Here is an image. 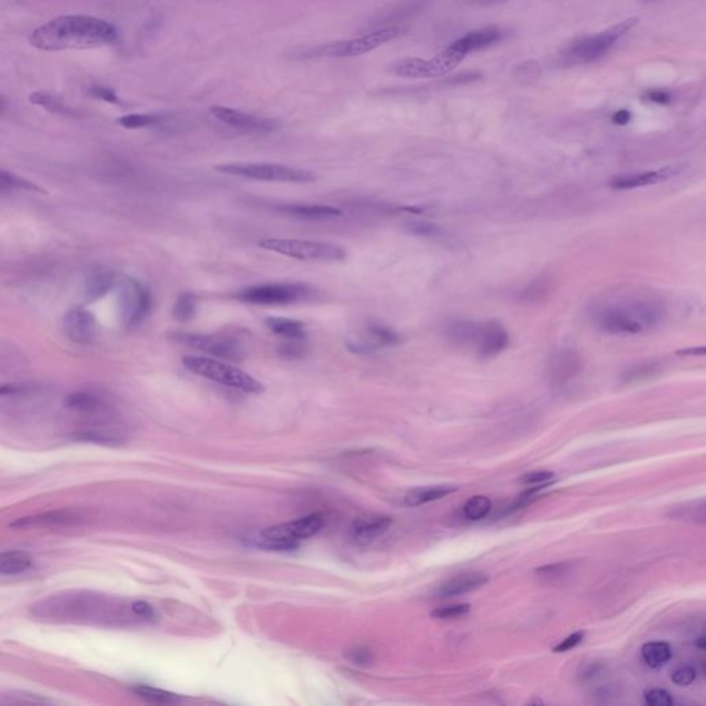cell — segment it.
I'll list each match as a JSON object with an SVG mask.
<instances>
[{"instance_id":"obj_54","label":"cell","mask_w":706,"mask_h":706,"mask_svg":"<svg viewBox=\"0 0 706 706\" xmlns=\"http://www.w3.org/2000/svg\"><path fill=\"white\" fill-rule=\"evenodd\" d=\"M630 118H632V115H630V112H629V111H626V109H620V111H617V112L611 116V121H612L614 124H617V126H625V124H627V123L630 121Z\"/></svg>"},{"instance_id":"obj_34","label":"cell","mask_w":706,"mask_h":706,"mask_svg":"<svg viewBox=\"0 0 706 706\" xmlns=\"http://www.w3.org/2000/svg\"><path fill=\"white\" fill-rule=\"evenodd\" d=\"M20 191H41L32 182L26 181L19 176L0 170V195H9Z\"/></svg>"},{"instance_id":"obj_46","label":"cell","mask_w":706,"mask_h":706,"mask_svg":"<svg viewBox=\"0 0 706 706\" xmlns=\"http://www.w3.org/2000/svg\"><path fill=\"white\" fill-rule=\"evenodd\" d=\"M555 478L553 472L549 470H535L525 473V476L520 479V482L525 485H546Z\"/></svg>"},{"instance_id":"obj_52","label":"cell","mask_w":706,"mask_h":706,"mask_svg":"<svg viewBox=\"0 0 706 706\" xmlns=\"http://www.w3.org/2000/svg\"><path fill=\"white\" fill-rule=\"evenodd\" d=\"M645 99L648 101L660 104V105H666L672 100L670 94L664 90H650V91H647Z\"/></svg>"},{"instance_id":"obj_6","label":"cell","mask_w":706,"mask_h":706,"mask_svg":"<svg viewBox=\"0 0 706 706\" xmlns=\"http://www.w3.org/2000/svg\"><path fill=\"white\" fill-rule=\"evenodd\" d=\"M263 250L278 253L300 261H321L337 263L346 257V251L341 246L333 243L301 241V239H279L266 238L258 242Z\"/></svg>"},{"instance_id":"obj_3","label":"cell","mask_w":706,"mask_h":706,"mask_svg":"<svg viewBox=\"0 0 706 706\" xmlns=\"http://www.w3.org/2000/svg\"><path fill=\"white\" fill-rule=\"evenodd\" d=\"M661 309L651 301H622L600 306L595 313L599 328L608 334H642L661 321Z\"/></svg>"},{"instance_id":"obj_15","label":"cell","mask_w":706,"mask_h":706,"mask_svg":"<svg viewBox=\"0 0 706 706\" xmlns=\"http://www.w3.org/2000/svg\"><path fill=\"white\" fill-rule=\"evenodd\" d=\"M210 111L223 124L231 126V127L241 130V131H250V133L251 131H254V133L261 131L263 133V131H272L276 127V123L273 121L260 118L256 115H250V114L236 111L232 108H226V106H213Z\"/></svg>"},{"instance_id":"obj_29","label":"cell","mask_w":706,"mask_h":706,"mask_svg":"<svg viewBox=\"0 0 706 706\" xmlns=\"http://www.w3.org/2000/svg\"><path fill=\"white\" fill-rule=\"evenodd\" d=\"M116 284V278L114 272L109 271H99L87 281L86 284V296L89 300H99L106 296Z\"/></svg>"},{"instance_id":"obj_18","label":"cell","mask_w":706,"mask_h":706,"mask_svg":"<svg viewBox=\"0 0 706 706\" xmlns=\"http://www.w3.org/2000/svg\"><path fill=\"white\" fill-rule=\"evenodd\" d=\"M400 343V336L383 324H368L365 328V337L360 341H351L349 349L356 353H370L378 348L395 346Z\"/></svg>"},{"instance_id":"obj_23","label":"cell","mask_w":706,"mask_h":706,"mask_svg":"<svg viewBox=\"0 0 706 706\" xmlns=\"http://www.w3.org/2000/svg\"><path fill=\"white\" fill-rule=\"evenodd\" d=\"M457 490H458V487L450 485H429V487L413 488L404 495V504L407 506H421V505L428 504V503H433V501L445 498L447 495L455 493Z\"/></svg>"},{"instance_id":"obj_50","label":"cell","mask_w":706,"mask_h":706,"mask_svg":"<svg viewBox=\"0 0 706 706\" xmlns=\"http://www.w3.org/2000/svg\"><path fill=\"white\" fill-rule=\"evenodd\" d=\"M305 348L306 346L303 345V341H287V343L281 346V353L288 359H296L303 356Z\"/></svg>"},{"instance_id":"obj_48","label":"cell","mask_w":706,"mask_h":706,"mask_svg":"<svg viewBox=\"0 0 706 706\" xmlns=\"http://www.w3.org/2000/svg\"><path fill=\"white\" fill-rule=\"evenodd\" d=\"M584 637H585V633L583 630L575 632V633L567 636L560 643H558L556 646L553 647V651L555 652H565V651L578 646L584 640Z\"/></svg>"},{"instance_id":"obj_16","label":"cell","mask_w":706,"mask_h":706,"mask_svg":"<svg viewBox=\"0 0 706 706\" xmlns=\"http://www.w3.org/2000/svg\"><path fill=\"white\" fill-rule=\"evenodd\" d=\"M392 525V519L381 515L358 518L349 527V540L355 545L365 546L383 535Z\"/></svg>"},{"instance_id":"obj_20","label":"cell","mask_w":706,"mask_h":706,"mask_svg":"<svg viewBox=\"0 0 706 706\" xmlns=\"http://www.w3.org/2000/svg\"><path fill=\"white\" fill-rule=\"evenodd\" d=\"M503 36H504V34L501 32V29H498L495 26H488V28H482V29L466 34L458 41H454L451 44V47L455 49L457 51L463 53L466 57L472 51L482 50V49H485L488 46H493V44L503 41Z\"/></svg>"},{"instance_id":"obj_36","label":"cell","mask_w":706,"mask_h":706,"mask_svg":"<svg viewBox=\"0 0 706 706\" xmlns=\"http://www.w3.org/2000/svg\"><path fill=\"white\" fill-rule=\"evenodd\" d=\"M661 371L660 364L655 362H646V363L637 364L630 368H627L622 374V381L626 383H640L648 378H652L655 374Z\"/></svg>"},{"instance_id":"obj_28","label":"cell","mask_w":706,"mask_h":706,"mask_svg":"<svg viewBox=\"0 0 706 706\" xmlns=\"http://www.w3.org/2000/svg\"><path fill=\"white\" fill-rule=\"evenodd\" d=\"M34 565V559L24 550H7L0 553V574L19 575Z\"/></svg>"},{"instance_id":"obj_58","label":"cell","mask_w":706,"mask_h":706,"mask_svg":"<svg viewBox=\"0 0 706 706\" xmlns=\"http://www.w3.org/2000/svg\"><path fill=\"white\" fill-rule=\"evenodd\" d=\"M4 108H6V102H4V100L0 97V112H1Z\"/></svg>"},{"instance_id":"obj_37","label":"cell","mask_w":706,"mask_h":706,"mask_svg":"<svg viewBox=\"0 0 706 706\" xmlns=\"http://www.w3.org/2000/svg\"><path fill=\"white\" fill-rule=\"evenodd\" d=\"M491 500L485 495H475L464 505V516L468 520H480L491 510Z\"/></svg>"},{"instance_id":"obj_40","label":"cell","mask_w":706,"mask_h":706,"mask_svg":"<svg viewBox=\"0 0 706 706\" xmlns=\"http://www.w3.org/2000/svg\"><path fill=\"white\" fill-rule=\"evenodd\" d=\"M470 611L469 605H451L438 607L432 611V617L436 620H453V618H460L464 617Z\"/></svg>"},{"instance_id":"obj_41","label":"cell","mask_w":706,"mask_h":706,"mask_svg":"<svg viewBox=\"0 0 706 706\" xmlns=\"http://www.w3.org/2000/svg\"><path fill=\"white\" fill-rule=\"evenodd\" d=\"M573 562H562V563H553V565H543L537 568V574L546 580H556L562 578L565 574H568L573 570Z\"/></svg>"},{"instance_id":"obj_5","label":"cell","mask_w":706,"mask_h":706,"mask_svg":"<svg viewBox=\"0 0 706 706\" xmlns=\"http://www.w3.org/2000/svg\"><path fill=\"white\" fill-rule=\"evenodd\" d=\"M216 171L233 177H242L257 181L286 182V183H309L315 181L316 176L311 170L291 167L275 163H229L218 164Z\"/></svg>"},{"instance_id":"obj_55","label":"cell","mask_w":706,"mask_h":706,"mask_svg":"<svg viewBox=\"0 0 706 706\" xmlns=\"http://www.w3.org/2000/svg\"><path fill=\"white\" fill-rule=\"evenodd\" d=\"M479 74H465V75H458L453 79H448L447 83H451V84H455V83H465V81H472L475 79H478Z\"/></svg>"},{"instance_id":"obj_7","label":"cell","mask_w":706,"mask_h":706,"mask_svg":"<svg viewBox=\"0 0 706 706\" xmlns=\"http://www.w3.org/2000/svg\"><path fill=\"white\" fill-rule=\"evenodd\" d=\"M324 525V516L312 513L282 525H271L260 533V544L266 549L288 550L298 543L316 535Z\"/></svg>"},{"instance_id":"obj_1","label":"cell","mask_w":706,"mask_h":706,"mask_svg":"<svg viewBox=\"0 0 706 706\" xmlns=\"http://www.w3.org/2000/svg\"><path fill=\"white\" fill-rule=\"evenodd\" d=\"M32 614L41 620L72 624L126 625L141 621L133 611L131 603L121 599L87 590H68L51 595L32 605Z\"/></svg>"},{"instance_id":"obj_22","label":"cell","mask_w":706,"mask_h":706,"mask_svg":"<svg viewBox=\"0 0 706 706\" xmlns=\"http://www.w3.org/2000/svg\"><path fill=\"white\" fill-rule=\"evenodd\" d=\"M78 522V516L71 512H46L35 516L21 518L14 522L11 527L14 528H32V527H54V525H72Z\"/></svg>"},{"instance_id":"obj_38","label":"cell","mask_w":706,"mask_h":706,"mask_svg":"<svg viewBox=\"0 0 706 706\" xmlns=\"http://www.w3.org/2000/svg\"><path fill=\"white\" fill-rule=\"evenodd\" d=\"M162 121L161 115H153V114H130L124 115L118 119V123L121 127L128 128V130H137L149 126H155Z\"/></svg>"},{"instance_id":"obj_13","label":"cell","mask_w":706,"mask_h":706,"mask_svg":"<svg viewBox=\"0 0 706 706\" xmlns=\"http://www.w3.org/2000/svg\"><path fill=\"white\" fill-rule=\"evenodd\" d=\"M62 328L71 341L81 345L94 343L100 337V324L97 319L91 312L81 308L72 309L65 315Z\"/></svg>"},{"instance_id":"obj_49","label":"cell","mask_w":706,"mask_h":706,"mask_svg":"<svg viewBox=\"0 0 706 706\" xmlns=\"http://www.w3.org/2000/svg\"><path fill=\"white\" fill-rule=\"evenodd\" d=\"M548 290H549L548 283L545 282L544 279H541V281H537V282L533 283L531 286H528V288L525 290L523 297H525L527 301L540 300L543 294L548 293Z\"/></svg>"},{"instance_id":"obj_57","label":"cell","mask_w":706,"mask_h":706,"mask_svg":"<svg viewBox=\"0 0 706 706\" xmlns=\"http://www.w3.org/2000/svg\"><path fill=\"white\" fill-rule=\"evenodd\" d=\"M705 636H700L697 640H695V646L698 647L700 650H705Z\"/></svg>"},{"instance_id":"obj_10","label":"cell","mask_w":706,"mask_h":706,"mask_svg":"<svg viewBox=\"0 0 706 706\" xmlns=\"http://www.w3.org/2000/svg\"><path fill=\"white\" fill-rule=\"evenodd\" d=\"M313 290L303 283H269L246 287L235 294V298L253 305H288L306 301Z\"/></svg>"},{"instance_id":"obj_25","label":"cell","mask_w":706,"mask_h":706,"mask_svg":"<svg viewBox=\"0 0 706 706\" xmlns=\"http://www.w3.org/2000/svg\"><path fill=\"white\" fill-rule=\"evenodd\" d=\"M266 327L278 337L286 341H303L306 338L305 324L288 318H268L265 319Z\"/></svg>"},{"instance_id":"obj_2","label":"cell","mask_w":706,"mask_h":706,"mask_svg":"<svg viewBox=\"0 0 706 706\" xmlns=\"http://www.w3.org/2000/svg\"><path fill=\"white\" fill-rule=\"evenodd\" d=\"M118 41L116 28L108 21L90 16H62L36 28L29 43L44 51L91 49Z\"/></svg>"},{"instance_id":"obj_35","label":"cell","mask_w":706,"mask_h":706,"mask_svg":"<svg viewBox=\"0 0 706 706\" xmlns=\"http://www.w3.org/2000/svg\"><path fill=\"white\" fill-rule=\"evenodd\" d=\"M29 101L38 106H41L44 108L46 111L51 112V114H57V115H74V111L69 109L64 102L61 101L60 99L51 96L50 93H44V91H36V93H32L29 96Z\"/></svg>"},{"instance_id":"obj_51","label":"cell","mask_w":706,"mask_h":706,"mask_svg":"<svg viewBox=\"0 0 706 706\" xmlns=\"http://www.w3.org/2000/svg\"><path fill=\"white\" fill-rule=\"evenodd\" d=\"M29 389L24 385L16 383H3L0 385V396H20L28 393Z\"/></svg>"},{"instance_id":"obj_43","label":"cell","mask_w":706,"mask_h":706,"mask_svg":"<svg viewBox=\"0 0 706 706\" xmlns=\"http://www.w3.org/2000/svg\"><path fill=\"white\" fill-rule=\"evenodd\" d=\"M697 669L694 666L683 665L673 670L672 680L677 686H690L697 679Z\"/></svg>"},{"instance_id":"obj_45","label":"cell","mask_w":706,"mask_h":706,"mask_svg":"<svg viewBox=\"0 0 706 706\" xmlns=\"http://www.w3.org/2000/svg\"><path fill=\"white\" fill-rule=\"evenodd\" d=\"M131 608H133L134 614L141 620L142 622H152L158 617L156 610L152 605H149V603L143 602V600H136V602H133L131 603Z\"/></svg>"},{"instance_id":"obj_30","label":"cell","mask_w":706,"mask_h":706,"mask_svg":"<svg viewBox=\"0 0 706 706\" xmlns=\"http://www.w3.org/2000/svg\"><path fill=\"white\" fill-rule=\"evenodd\" d=\"M389 71L403 78H411V79L428 78V60L408 57L390 64Z\"/></svg>"},{"instance_id":"obj_47","label":"cell","mask_w":706,"mask_h":706,"mask_svg":"<svg viewBox=\"0 0 706 706\" xmlns=\"http://www.w3.org/2000/svg\"><path fill=\"white\" fill-rule=\"evenodd\" d=\"M90 94L99 100H102V101L109 102V104H121V99L118 97V94L109 89V87H105V86H100V84H93L90 89H89Z\"/></svg>"},{"instance_id":"obj_26","label":"cell","mask_w":706,"mask_h":706,"mask_svg":"<svg viewBox=\"0 0 706 706\" xmlns=\"http://www.w3.org/2000/svg\"><path fill=\"white\" fill-rule=\"evenodd\" d=\"M463 53L457 51L451 46H448L442 53L435 56L432 60H428V78H439L453 71L458 64L464 61Z\"/></svg>"},{"instance_id":"obj_17","label":"cell","mask_w":706,"mask_h":706,"mask_svg":"<svg viewBox=\"0 0 706 706\" xmlns=\"http://www.w3.org/2000/svg\"><path fill=\"white\" fill-rule=\"evenodd\" d=\"M276 210L287 217L305 221H326L343 217V210L327 204L308 203H284L276 206Z\"/></svg>"},{"instance_id":"obj_24","label":"cell","mask_w":706,"mask_h":706,"mask_svg":"<svg viewBox=\"0 0 706 706\" xmlns=\"http://www.w3.org/2000/svg\"><path fill=\"white\" fill-rule=\"evenodd\" d=\"M509 343V336L504 327L497 323H485V334L478 351L483 356H494L503 352Z\"/></svg>"},{"instance_id":"obj_31","label":"cell","mask_w":706,"mask_h":706,"mask_svg":"<svg viewBox=\"0 0 706 706\" xmlns=\"http://www.w3.org/2000/svg\"><path fill=\"white\" fill-rule=\"evenodd\" d=\"M642 657L647 666L658 669L672 658V648L665 642H651L642 647Z\"/></svg>"},{"instance_id":"obj_12","label":"cell","mask_w":706,"mask_h":706,"mask_svg":"<svg viewBox=\"0 0 706 706\" xmlns=\"http://www.w3.org/2000/svg\"><path fill=\"white\" fill-rule=\"evenodd\" d=\"M119 312L126 327H136L151 312V294L136 279L126 278L119 283Z\"/></svg>"},{"instance_id":"obj_56","label":"cell","mask_w":706,"mask_h":706,"mask_svg":"<svg viewBox=\"0 0 706 706\" xmlns=\"http://www.w3.org/2000/svg\"><path fill=\"white\" fill-rule=\"evenodd\" d=\"M468 3L478 4V6H495L500 3H504L506 0H466Z\"/></svg>"},{"instance_id":"obj_32","label":"cell","mask_w":706,"mask_h":706,"mask_svg":"<svg viewBox=\"0 0 706 706\" xmlns=\"http://www.w3.org/2000/svg\"><path fill=\"white\" fill-rule=\"evenodd\" d=\"M131 690L138 697H141V698L149 701V702H153V704L173 705V704H180L182 701V698L178 694H174V692H170V691H166V690H161V688H156V687L138 685V686L133 687Z\"/></svg>"},{"instance_id":"obj_19","label":"cell","mask_w":706,"mask_h":706,"mask_svg":"<svg viewBox=\"0 0 706 706\" xmlns=\"http://www.w3.org/2000/svg\"><path fill=\"white\" fill-rule=\"evenodd\" d=\"M64 404L66 408L84 415H104L112 413L111 403L105 398H102L101 395L90 390H79L71 393L65 398Z\"/></svg>"},{"instance_id":"obj_11","label":"cell","mask_w":706,"mask_h":706,"mask_svg":"<svg viewBox=\"0 0 706 706\" xmlns=\"http://www.w3.org/2000/svg\"><path fill=\"white\" fill-rule=\"evenodd\" d=\"M400 34H402V28L399 26L395 25L383 26L351 41H337V43L321 46L315 50H311L306 54L311 57H358L375 50L377 47L383 46V43L393 41Z\"/></svg>"},{"instance_id":"obj_59","label":"cell","mask_w":706,"mask_h":706,"mask_svg":"<svg viewBox=\"0 0 706 706\" xmlns=\"http://www.w3.org/2000/svg\"><path fill=\"white\" fill-rule=\"evenodd\" d=\"M640 3H655V1H660V0H639Z\"/></svg>"},{"instance_id":"obj_4","label":"cell","mask_w":706,"mask_h":706,"mask_svg":"<svg viewBox=\"0 0 706 706\" xmlns=\"http://www.w3.org/2000/svg\"><path fill=\"white\" fill-rule=\"evenodd\" d=\"M182 364L199 377L236 390H242L244 393L258 395L265 390V386L257 378L228 362L191 355L182 358Z\"/></svg>"},{"instance_id":"obj_53","label":"cell","mask_w":706,"mask_h":706,"mask_svg":"<svg viewBox=\"0 0 706 706\" xmlns=\"http://www.w3.org/2000/svg\"><path fill=\"white\" fill-rule=\"evenodd\" d=\"M408 229L415 233V235H433L436 228L433 225H429V223H424V222H414V223H410Z\"/></svg>"},{"instance_id":"obj_27","label":"cell","mask_w":706,"mask_h":706,"mask_svg":"<svg viewBox=\"0 0 706 706\" xmlns=\"http://www.w3.org/2000/svg\"><path fill=\"white\" fill-rule=\"evenodd\" d=\"M673 173H675V168L667 167V168H662V170L646 171L642 174H632V176L615 180L612 182V186L615 189H633V188H639V186H647L650 183L664 181L666 178H669Z\"/></svg>"},{"instance_id":"obj_9","label":"cell","mask_w":706,"mask_h":706,"mask_svg":"<svg viewBox=\"0 0 706 706\" xmlns=\"http://www.w3.org/2000/svg\"><path fill=\"white\" fill-rule=\"evenodd\" d=\"M170 337L174 343L207 353L214 359L242 362L247 353L242 340L231 334L173 333Z\"/></svg>"},{"instance_id":"obj_8","label":"cell","mask_w":706,"mask_h":706,"mask_svg":"<svg viewBox=\"0 0 706 706\" xmlns=\"http://www.w3.org/2000/svg\"><path fill=\"white\" fill-rule=\"evenodd\" d=\"M637 24V19L622 21L605 32L586 36L571 43L562 54L567 64H589L599 60Z\"/></svg>"},{"instance_id":"obj_14","label":"cell","mask_w":706,"mask_h":706,"mask_svg":"<svg viewBox=\"0 0 706 706\" xmlns=\"http://www.w3.org/2000/svg\"><path fill=\"white\" fill-rule=\"evenodd\" d=\"M583 358L573 349L555 352L546 365V374L552 385L562 386L570 383L583 370Z\"/></svg>"},{"instance_id":"obj_21","label":"cell","mask_w":706,"mask_h":706,"mask_svg":"<svg viewBox=\"0 0 706 706\" xmlns=\"http://www.w3.org/2000/svg\"><path fill=\"white\" fill-rule=\"evenodd\" d=\"M488 583V575L485 573H469L457 575L438 589L439 597H457L473 592Z\"/></svg>"},{"instance_id":"obj_39","label":"cell","mask_w":706,"mask_h":706,"mask_svg":"<svg viewBox=\"0 0 706 706\" xmlns=\"http://www.w3.org/2000/svg\"><path fill=\"white\" fill-rule=\"evenodd\" d=\"M670 516L672 518H676V519H682V520H691V522L704 523L705 522V506H704V501L701 503L700 506L697 505V503H694L691 506L685 505L683 508H676L675 512H672Z\"/></svg>"},{"instance_id":"obj_33","label":"cell","mask_w":706,"mask_h":706,"mask_svg":"<svg viewBox=\"0 0 706 706\" xmlns=\"http://www.w3.org/2000/svg\"><path fill=\"white\" fill-rule=\"evenodd\" d=\"M196 312H198V298L193 293L189 291L182 293L173 306V318L180 323H186L192 321L196 316Z\"/></svg>"},{"instance_id":"obj_42","label":"cell","mask_w":706,"mask_h":706,"mask_svg":"<svg viewBox=\"0 0 706 706\" xmlns=\"http://www.w3.org/2000/svg\"><path fill=\"white\" fill-rule=\"evenodd\" d=\"M645 701L648 706L673 705L672 695L662 688H651L645 692Z\"/></svg>"},{"instance_id":"obj_44","label":"cell","mask_w":706,"mask_h":706,"mask_svg":"<svg viewBox=\"0 0 706 706\" xmlns=\"http://www.w3.org/2000/svg\"><path fill=\"white\" fill-rule=\"evenodd\" d=\"M540 75V65L535 61H525L515 69V76L520 81H530L537 79Z\"/></svg>"}]
</instances>
